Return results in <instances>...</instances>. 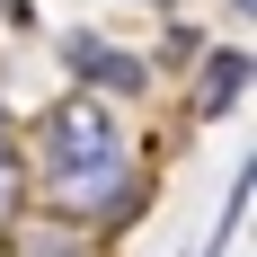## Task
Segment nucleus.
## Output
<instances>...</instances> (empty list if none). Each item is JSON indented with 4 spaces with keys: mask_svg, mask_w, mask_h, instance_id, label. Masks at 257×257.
Instances as JSON below:
<instances>
[{
    "mask_svg": "<svg viewBox=\"0 0 257 257\" xmlns=\"http://www.w3.org/2000/svg\"><path fill=\"white\" fill-rule=\"evenodd\" d=\"M124 169V133L106 115V98H53L36 115V178L62 195H89Z\"/></svg>",
    "mask_w": 257,
    "mask_h": 257,
    "instance_id": "f257e3e1",
    "label": "nucleus"
},
{
    "mask_svg": "<svg viewBox=\"0 0 257 257\" xmlns=\"http://www.w3.org/2000/svg\"><path fill=\"white\" fill-rule=\"evenodd\" d=\"M239 98H248V53H239V45H213L204 62H195V98H186L195 124H222Z\"/></svg>",
    "mask_w": 257,
    "mask_h": 257,
    "instance_id": "7ed1b4c3",
    "label": "nucleus"
},
{
    "mask_svg": "<svg viewBox=\"0 0 257 257\" xmlns=\"http://www.w3.org/2000/svg\"><path fill=\"white\" fill-rule=\"evenodd\" d=\"M62 62H71V80L80 89H115V98H133V89H151V71H142V53H124V45H106V36H62Z\"/></svg>",
    "mask_w": 257,
    "mask_h": 257,
    "instance_id": "f03ea898",
    "label": "nucleus"
},
{
    "mask_svg": "<svg viewBox=\"0 0 257 257\" xmlns=\"http://www.w3.org/2000/svg\"><path fill=\"white\" fill-rule=\"evenodd\" d=\"M18 222V151H0V231Z\"/></svg>",
    "mask_w": 257,
    "mask_h": 257,
    "instance_id": "20e7f679",
    "label": "nucleus"
},
{
    "mask_svg": "<svg viewBox=\"0 0 257 257\" xmlns=\"http://www.w3.org/2000/svg\"><path fill=\"white\" fill-rule=\"evenodd\" d=\"M0 142H9V106H0Z\"/></svg>",
    "mask_w": 257,
    "mask_h": 257,
    "instance_id": "39448f33",
    "label": "nucleus"
}]
</instances>
